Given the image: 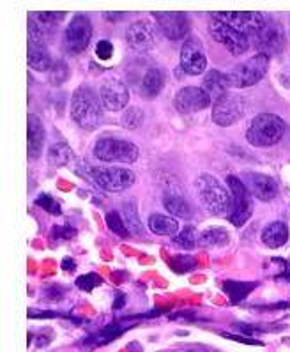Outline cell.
I'll list each match as a JSON object with an SVG mask.
<instances>
[{
    "instance_id": "cell-40",
    "label": "cell",
    "mask_w": 290,
    "mask_h": 352,
    "mask_svg": "<svg viewBox=\"0 0 290 352\" xmlns=\"http://www.w3.org/2000/svg\"><path fill=\"white\" fill-rule=\"evenodd\" d=\"M76 230L73 227H54L52 230V237L54 239H71V237H75Z\"/></svg>"
},
{
    "instance_id": "cell-7",
    "label": "cell",
    "mask_w": 290,
    "mask_h": 352,
    "mask_svg": "<svg viewBox=\"0 0 290 352\" xmlns=\"http://www.w3.org/2000/svg\"><path fill=\"white\" fill-rule=\"evenodd\" d=\"M94 156L101 162L135 163L138 160V147L120 138H100L94 145Z\"/></svg>"
},
{
    "instance_id": "cell-21",
    "label": "cell",
    "mask_w": 290,
    "mask_h": 352,
    "mask_svg": "<svg viewBox=\"0 0 290 352\" xmlns=\"http://www.w3.org/2000/svg\"><path fill=\"white\" fill-rule=\"evenodd\" d=\"M27 60L36 71H50L54 66L52 55L46 48V43H27Z\"/></svg>"
},
{
    "instance_id": "cell-20",
    "label": "cell",
    "mask_w": 290,
    "mask_h": 352,
    "mask_svg": "<svg viewBox=\"0 0 290 352\" xmlns=\"http://www.w3.org/2000/svg\"><path fill=\"white\" fill-rule=\"evenodd\" d=\"M230 87H232V85H230L228 76L225 75V73H220V71H208L205 76H203L202 89L208 92V96L211 98L212 103L220 100V98H223V96H227Z\"/></svg>"
},
{
    "instance_id": "cell-37",
    "label": "cell",
    "mask_w": 290,
    "mask_h": 352,
    "mask_svg": "<svg viewBox=\"0 0 290 352\" xmlns=\"http://www.w3.org/2000/svg\"><path fill=\"white\" fill-rule=\"evenodd\" d=\"M195 265V258L184 257V255H179V257L172 258V270L177 271V273H188V271L193 270Z\"/></svg>"
},
{
    "instance_id": "cell-12",
    "label": "cell",
    "mask_w": 290,
    "mask_h": 352,
    "mask_svg": "<svg viewBox=\"0 0 290 352\" xmlns=\"http://www.w3.org/2000/svg\"><path fill=\"white\" fill-rule=\"evenodd\" d=\"M208 67V57L203 54L202 41L191 36L181 48V69L188 75H202Z\"/></svg>"
},
{
    "instance_id": "cell-33",
    "label": "cell",
    "mask_w": 290,
    "mask_h": 352,
    "mask_svg": "<svg viewBox=\"0 0 290 352\" xmlns=\"http://www.w3.org/2000/svg\"><path fill=\"white\" fill-rule=\"evenodd\" d=\"M144 122V112L138 107L128 108L122 116V124L129 129H135Z\"/></svg>"
},
{
    "instance_id": "cell-4",
    "label": "cell",
    "mask_w": 290,
    "mask_h": 352,
    "mask_svg": "<svg viewBox=\"0 0 290 352\" xmlns=\"http://www.w3.org/2000/svg\"><path fill=\"white\" fill-rule=\"evenodd\" d=\"M269 69V57L264 54L253 55L246 63L237 64L228 71L227 76L230 80V85L236 89L252 87L255 83L260 82Z\"/></svg>"
},
{
    "instance_id": "cell-39",
    "label": "cell",
    "mask_w": 290,
    "mask_h": 352,
    "mask_svg": "<svg viewBox=\"0 0 290 352\" xmlns=\"http://www.w3.org/2000/svg\"><path fill=\"white\" fill-rule=\"evenodd\" d=\"M96 55H98L100 60L107 63V60H110L113 55V45L110 41H107V39H101V41L96 45Z\"/></svg>"
},
{
    "instance_id": "cell-35",
    "label": "cell",
    "mask_w": 290,
    "mask_h": 352,
    "mask_svg": "<svg viewBox=\"0 0 290 352\" xmlns=\"http://www.w3.org/2000/svg\"><path fill=\"white\" fill-rule=\"evenodd\" d=\"M67 76H69V67H67V64L64 63V60L54 63V66H52L50 69V82L54 83V85H58V83L66 82Z\"/></svg>"
},
{
    "instance_id": "cell-22",
    "label": "cell",
    "mask_w": 290,
    "mask_h": 352,
    "mask_svg": "<svg viewBox=\"0 0 290 352\" xmlns=\"http://www.w3.org/2000/svg\"><path fill=\"white\" fill-rule=\"evenodd\" d=\"M289 239V228L283 221H273L262 230V243L267 248H280Z\"/></svg>"
},
{
    "instance_id": "cell-10",
    "label": "cell",
    "mask_w": 290,
    "mask_h": 352,
    "mask_svg": "<svg viewBox=\"0 0 290 352\" xmlns=\"http://www.w3.org/2000/svg\"><path fill=\"white\" fill-rule=\"evenodd\" d=\"M249 43L257 48L258 54L271 57V55L282 54L285 48V32L280 23L267 20L262 29L249 39Z\"/></svg>"
},
{
    "instance_id": "cell-17",
    "label": "cell",
    "mask_w": 290,
    "mask_h": 352,
    "mask_svg": "<svg viewBox=\"0 0 290 352\" xmlns=\"http://www.w3.org/2000/svg\"><path fill=\"white\" fill-rule=\"evenodd\" d=\"M174 104L181 113H195L211 107L212 101L203 89L184 87L177 92Z\"/></svg>"
},
{
    "instance_id": "cell-32",
    "label": "cell",
    "mask_w": 290,
    "mask_h": 352,
    "mask_svg": "<svg viewBox=\"0 0 290 352\" xmlns=\"http://www.w3.org/2000/svg\"><path fill=\"white\" fill-rule=\"evenodd\" d=\"M107 227L110 228V232H113L115 236H120V237L129 236L128 227H126L122 216H120L117 211H110L107 214Z\"/></svg>"
},
{
    "instance_id": "cell-36",
    "label": "cell",
    "mask_w": 290,
    "mask_h": 352,
    "mask_svg": "<svg viewBox=\"0 0 290 352\" xmlns=\"http://www.w3.org/2000/svg\"><path fill=\"white\" fill-rule=\"evenodd\" d=\"M36 206H39L41 209H45L46 212H50V214H60V204L54 199L48 193H41V195L36 199Z\"/></svg>"
},
{
    "instance_id": "cell-8",
    "label": "cell",
    "mask_w": 290,
    "mask_h": 352,
    "mask_svg": "<svg viewBox=\"0 0 290 352\" xmlns=\"http://www.w3.org/2000/svg\"><path fill=\"white\" fill-rule=\"evenodd\" d=\"M92 38V23L85 14H75L64 30V48L67 54H82Z\"/></svg>"
},
{
    "instance_id": "cell-5",
    "label": "cell",
    "mask_w": 290,
    "mask_h": 352,
    "mask_svg": "<svg viewBox=\"0 0 290 352\" xmlns=\"http://www.w3.org/2000/svg\"><path fill=\"white\" fill-rule=\"evenodd\" d=\"M228 184V193H230V209H228V221L234 227H243L252 216V195L246 190L239 177L236 175H228L227 177Z\"/></svg>"
},
{
    "instance_id": "cell-9",
    "label": "cell",
    "mask_w": 290,
    "mask_h": 352,
    "mask_svg": "<svg viewBox=\"0 0 290 352\" xmlns=\"http://www.w3.org/2000/svg\"><path fill=\"white\" fill-rule=\"evenodd\" d=\"M246 112V100L241 94H232L228 92L227 96L220 98L212 103V120L218 126H232L239 119L245 117Z\"/></svg>"
},
{
    "instance_id": "cell-11",
    "label": "cell",
    "mask_w": 290,
    "mask_h": 352,
    "mask_svg": "<svg viewBox=\"0 0 290 352\" xmlns=\"http://www.w3.org/2000/svg\"><path fill=\"white\" fill-rule=\"evenodd\" d=\"M209 32H211L212 39H214L216 43H220L221 46L227 48L228 54L243 55L248 50V38L237 29H234L232 25L225 23V21L211 20V23H209Z\"/></svg>"
},
{
    "instance_id": "cell-19",
    "label": "cell",
    "mask_w": 290,
    "mask_h": 352,
    "mask_svg": "<svg viewBox=\"0 0 290 352\" xmlns=\"http://www.w3.org/2000/svg\"><path fill=\"white\" fill-rule=\"evenodd\" d=\"M45 138L46 133L41 119L34 113H29V117H27V140H29L27 153H29V160H38L41 156Z\"/></svg>"
},
{
    "instance_id": "cell-3",
    "label": "cell",
    "mask_w": 290,
    "mask_h": 352,
    "mask_svg": "<svg viewBox=\"0 0 290 352\" xmlns=\"http://www.w3.org/2000/svg\"><path fill=\"white\" fill-rule=\"evenodd\" d=\"M283 133H285V122L282 117L274 113H260L252 120L246 131V140L255 147H271L282 140Z\"/></svg>"
},
{
    "instance_id": "cell-31",
    "label": "cell",
    "mask_w": 290,
    "mask_h": 352,
    "mask_svg": "<svg viewBox=\"0 0 290 352\" xmlns=\"http://www.w3.org/2000/svg\"><path fill=\"white\" fill-rule=\"evenodd\" d=\"M172 243L183 250H193L197 245H199V237H197L195 228L193 227L183 228L177 236L172 237Z\"/></svg>"
},
{
    "instance_id": "cell-29",
    "label": "cell",
    "mask_w": 290,
    "mask_h": 352,
    "mask_svg": "<svg viewBox=\"0 0 290 352\" xmlns=\"http://www.w3.org/2000/svg\"><path fill=\"white\" fill-rule=\"evenodd\" d=\"M200 246H227L228 245V232L225 228L212 227L203 230L199 236Z\"/></svg>"
},
{
    "instance_id": "cell-42",
    "label": "cell",
    "mask_w": 290,
    "mask_h": 352,
    "mask_svg": "<svg viewBox=\"0 0 290 352\" xmlns=\"http://www.w3.org/2000/svg\"><path fill=\"white\" fill-rule=\"evenodd\" d=\"M60 265H63L64 271H73V270H75V261H73V258H69V257H66Z\"/></svg>"
},
{
    "instance_id": "cell-16",
    "label": "cell",
    "mask_w": 290,
    "mask_h": 352,
    "mask_svg": "<svg viewBox=\"0 0 290 352\" xmlns=\"http://www.w3.org/2000/svg\"><path fill=\"white\" fill-rule=\"evenodd\" d=\"M243 184L249 191V195L262 202H269L278 195V184L271 175L258 174V172H246L243 174Z\"/></svg>"
},
{
    "instance_id": "cell-44",
    "label": "cell",
    "mask_w": 290,
    "mask_h": 352,
    "mask_svg": "<svg viewBox=\"0 0 290 352\" xmlns=\"http://www.w3.org/2000/svg\"><path fill=\"white\" fill-rule=\"evenodd\" d=\"M175 352H212L205 347H186V349H179Z\"/></svg>"
},
{
    "instance_id": "cell-27",
    "label": "cell",
    "mask_w": 290,
    "mask_h": 352,
    "mask_svg": "<svg viewBox=\"0 0 290 352\" xmlns=\"http://www.w3.org/2000/svg\"><path fill=\"white\" fill-rule=\"evenodd\" d=\"M120 216L124 220L126 227H128L129 234H137V236H144V225H142L140 218H138L137 206L133 202H126L122 206V211H120Z\"/></svg>"
},
{
    "instance_id": "cell-43",
    "label": "cell",
    "mask_w": 290,
    "mask_h": 352,
    "mask_svg": "<svg viewBox=\"0 0 290 352\" xmlns=\"http://www.w3.org/2000/svg\"><path fill=\"white\" fill-rule=\"evenodd\" d=\"M124 294H117L115 302H113V310H119V308L124 307Z\"/></svg>"
},
{
    "instance_id": "cell-41",
    "label": "cell",
    "mask_w": 290,
    "mask_h": 352,
    "mask_svg": "<svg viewBox=\"0 0 290 352\" xmlns=\"http://www.w3.org/2000/svg\"><path fill=\"white\" fill-rule=\"evenodd\" d=\"M225 338L228 340H234V342H241V344H246V345H264L262 342L255 338H249V336H239V335H232V333H223Z\"/></svg>"
},
{
    "instance_id": "cell-24",
    "label": "cell",
    "mask_w": 290,
    "mask_h": 352,
    "mask_svg": "<svg viewBox=\"0 0 290 352\" xmlns=\"http://www.w3.org/2000/svg\"><path fill=\"white\" fill-rule=\"evenodd\" d=\"M149 228H150V232L158 234V236H177L179 221L175 220V218H172V216L150 214Z\"/></svg>"
},
{
    "instance_id": "cell-26",
    "label": "cell",
    "mask_w": 290,
    "mask_h": 352,
    "mask_svg": "<svg viewBox=\"0 0 290 352\" xmlns=\"http://www.w3.org/2000/svg\"><path fill=\"white\" fill-rule=\"evenodd\" d=\"M163 204H165V209L170 212L172 216L184 218V220L191 218L190 204H188L181 195H175V193H165V197H163Z\"/></svg>"
},
{
    "instance_id": "cell-30",
    "label": "cell",
    "mask_w": 290,
    "mask_h": 352,
    "mask_svg": "<svg viewBox=\"0 0 290 352\" xmlns=\"http://www.w3.org/2000/svg\"><path fill=\"white\" fill-rule=\"evenodd\" d=\"M122 333H124V326H122V324L120 322L110 324V326H107L104 329H101L100 333L89 336L87 342H91L92 345H103V344H108L110 340L117 338L119 335H122Z\"/></svg>"
},
{
    "instance_id": "cell-34",
    "label": "cell",
    "mask_w": 290,
    "mask_h": 352,
    "mask_svg": "<svg viewBox=\"0 0 290 352\" xmlns=\"http://www.w3.org/2000/svg\"><path fill=\"white\" fill-rule=\"evenodd\" d=\"M76 287L82 290H85V292H91L92 289H96V287H100L101 283H103V280H101L100 274L96 273H87V274H82V276L76 278Z\"/></svg>"
},
{
    "instance_id": "cell-14",
    "label": "cell",
    "mask_w": 290,
    "mask_h": 352,
    "mask_svg": "<svg viewBox=\"0 0 290 352\" xmlns=\"http://www.w3.org/2000/svg\"><path fill=\"white\" fill-rule=\"evenodd\" d=\"M212 16L221 18V21H225V23L232 25L234 29H237L239 32L245 34L246 38H248V41L262 29V25H264L265 21H267L264 18V14L246 13V11H243V13H239V11H234V13L223 11V13H212Z\"/></svg>"
},
{
    "instance_id": "cell-23",
    "label": "cell",
    "mask_w": 290,
    "mask_h": 352,
    "mask_svg": "<svg viewBox=\"0 0 290 352\" xmlns=\"http://www.w3.org/2000/svg\"><path fill=\"white\" fill-rule=\"evenodd\" d=\"M163 85H165V73L161 69H158V67H153L142 78V94L145 98H156L161 92Z\"/></svg>"
},
{
    "instance_id": "cell-28",
    "label": "cell",
    "mask_w": 290,
    "mask_h": 352,
    "mask_svg": "<svg viewBox=\"0 0 290 352\" xmlns=\"http://www.w3.org/2000/svg\"><path fill=\"white\" fill-rule=\"evenodd\" d=\"M73 160V151L67 144L64 142H57L50 147L48 151V163L52 166H64Z\"/></svg>"
},
{
    "instance_id": "cell-38",
    "label": "cell",
    "mask_w": 290,
    "mask_h": 352,
    "mask_svg": "<svg viewBox=\"0 0 290 352\" xmlns=\"http://www.w3.org/2000/svg\"><path fill=\"white\" fill-rule=\"evenodd\" d=\"M36 16L39 18V21H38L39 25H41L46 32H48V29H50V27L54 29L58 21H60V18H64L66 14L64 13H38Z\"/></svg>"
},
{
    "instance_id": "cell-13",
    "label": "cell",
    "mask_w": 290,
    "mask_h": 352,
    "mask_svg": "<svg viewBox=\"0 0 290 352\" xmlns=\"http://www.w3.org/2000/svg\"><path fill=\"white\" fill-rule=\"evenodd\" d=\"M126 41L131 50L138 54H147L156 46V29L150 21H135L126 30Z\"/></svg>"
},
{
    "instance_id": "cell-18",
    "label": "cell",
    "mask_w": 290,
    "mask_h": 352,
    "mask_svg": "<svg viewBox=\"0 0 290 352\" xmlns=\"http://www.w3.org/2000/svg\"><path fill=\"white\" fill-rule=\"evenodd\" d=\"M153 16L158 20L159 29L168 39H183L190 34V20L184 13L165 11V13H153Z\"/></svg>"
},
{
    "instance_id": "cell-45",
    "label": "cell",
    "mask_w": 290,
    "mask_h": 352,
    "mask_svg": "<svg viewBox=\"0 0 290 352\" xmlns=\"http://www.w3.org/2000/svg\"><path fill=\"white\" fill-rule=\"evenodd\" d=\"M103 16L107 18V20H110V21H117V20H120V18L124 16V14H122V13H103Z\"/></svg>"
},
{
    "instance_id": "cell-2",
    "label": "cell",
    "mask_w": 290,
    "mask_h": 352,
    "mask_svg": "<svg viewBox=\"0 0 290 352\" xmlns=\"http://www.w3.org/2000/svg\"><path fill=\"white\" fill-rule=\"evenodd\" d=\"M197 195H199L200 204L203 209L214 216H225L228 214L230 209V193L221 186L218 179H214L209 174L199 175L195 181Z\"/></svg>"
},
{
    "instance_id": "cell-1",
    "label": "cell",
    "mask_w": 290,
    "mask_h": 352,
    "mask_svg": "<svg viewBox=\"0 0 290 352\" xmlns=\"http://www.w3.org/2000/svg\"><path fill=\"white\" fill-rule=\"evenodd\" d=\"M71 117L80 128L92 131L103 120V104L100 96L89 85H80L71 96Z\"/></svg>"
},
{
    "instance_id": "cell-15",
    "label": "cell",
    "mask_w": 290,
    "mask_h": 352,
    "mask_svg": "<svg viewBox=\"0 0 290 352\" xmlns=\"http://www.w3.org/2000/svg\"><path fill=\"white\" fill-rule=\"evenodd\" d=\"M100 100L108 112H120L129 101V91L126 83L117 78H108L107 82L101 83Z\"/></svg>"
},
{
    "instance_id": "cell-25",
    "label": "cell",
    "mask_w": 290,
    "mask_h": 352,
    "mask_svg": "<svg viewBox=\"0 0 290 352\" xmlns=\"http://www.w3.org/2000/svg\"><path fill=\"white\" fill-rule=\"evenodd\" d=\"M255 287H258L257 282H234V280H227V282H223V292L228 296L230 302L237 305V302L243 301Z\"/></svg>"
},
{
    "instance_id": "cell-6",
    "label": "cell",
    "mask_w": 290,
    "mask_h": 352,
    "mask_svg": "<svg viewBox=\"0 0 290 352\" xmlns=\"http://www.w3.org/2000/svg\"><path fill=\"white\" fill-rule=\"evenodd\" d=\"M89 174L101 190L110 193H120L135 184V172L124 166H92Z\"/></svg>"
}]
</instances>
